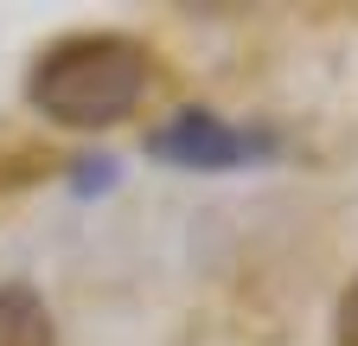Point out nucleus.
Listing matches in <instances>:
<instances>
[{
	"instance_id": "obj_2",
	"label": "nucleus",
	"mask_w": 358,
	"mask_h": 346,
	"mask_svg": "<svg viewBox=\"0 0 358 346\" xmlns=\"http://www.w3.org/2000/svg\"><path fill=\"white\" fill-rule=\"evenodd\" d=\"M268 148H275L268 135L224 122L217 109H179L173 122H160L154 135H148V154H154V160H166V167H199V173L250 167V160H262Z\"/></svg>"
},
{
	"instance_id": "obj_3",
	"label": "nucleus",
	"mask_w": 358,
	"mask_h": 346,
	"mask_svg": "<svg viewBox=\"0 0 358 346\" xmlns=\"http://www.w3.org/2000/svg\"><path fill=\"white\" fill-rule=\"evenodd\" d=\"M0 346H58L52 308H45L38 289H26V282L0 289Z\"/></svg>"
},
{
	"instance_id": "obj_4",
	"label": "nucleus",
	"mask_w": 358,
	"mask_h": 346,
	"mask_svg": "<svg viewBox=\"0 0 358 346\" xmlns=\"http://www.w3.org/2000/svg\"><path fill=\"white\" fill-rule=\"evenodd\" d=\"M333 346H358V276L345 282L339 308H333Z\"/></svg>"
},
{
	"instance_id": "obj_1",
	"label": "nucleus",
	"mask_w": 358,
	"mask_h": 346,
	"mask_svg": "<svg viewBox=\"0 0 358 346\" xmlns=\"http://www.w3.org/2000/svg\"><path fill=\"white\" fill-rule=\"evenodd\" d=\"M154 52L128 32H71L26 71V103L58 128H115L141 109Z\"/></svg>"
}]
</instances>
